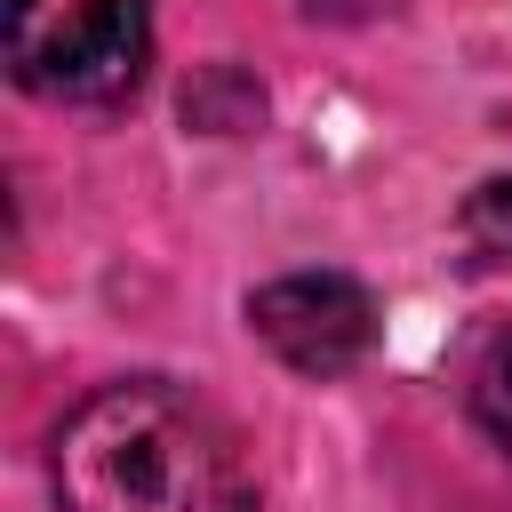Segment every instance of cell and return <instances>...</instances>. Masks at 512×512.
<instances>
[{
	"instance_id": "5",
	"label": "cell",
	"mask_w": 512,
	"mask_h": 512,
	"mask_svg": "<svg viewBox=\"0 0 512 512\" xmlns=\"http://www.w3.org/2000/svg\"><path fill=\"white\" fill-rule=\"evenodd\" d=\"M464 400H472V424H480V440L488 448H504L512 456V328L472 360V384H464Z\"/></svg>"
},
{
	"instance_id": "1",
	"label": "cell",
	"mask_w": 512,
	"mask_h": 512,
	"mask_svg": "<svg viewBox=\"0 0 512 512\" xmlns=\"http://www.w3.org/2000/svg\"><path fill=\"white\" fill-rule=\"evenodd\" d=\"M48 488L64 512H256L240 432L168 376H120L48 432Z\"/></svg>"
},
{
	"instance_id": "3",
	"label": "cell",
	"mask_w": 512,
	"mask_h": 512,
	"mask_svg": "<svg viewBox=\"0 0 512 512\" xmlns=\"http://www.w3.org/2000/svg\"><path fill=\"white\" fill-rule=\"evenodd\" d=\"M248 328H256V344L280 368L328 384V376H352L376 352L384 312H376V288L368 280L320 264V272H280V280L248 288Z\"/></svg>"
},
{
	"instance_id": "4",
	"label": "cell",
	"mask_w": 512,
	"mask_h": 512,
	"mask_svg": "<svg viewBox=\"0 0 512 512\" xmlns=\"http://www.w3.org/2000/svg\"><path fill=\"white\" fill-rule=\"evenodd\" d=\"M456 240H464V264L472 272H512V168L480 176L456 208Z\"/></svg>"
},
{
	"instance_id": "2",
	"label": "cell",
	"mask_w": 512,
	"mask_h": 512,
	"mask_svg": "<svg viewBox=\"0 0 512 512\" xmlns=\"http://www.w3.org/2000/svg\"><path fill=\"white\" fill-rule=\"evenodd\" d=\"M0 56L40 104H128L152 64V0H0Z\"/></svg>"
}]
</instances>
